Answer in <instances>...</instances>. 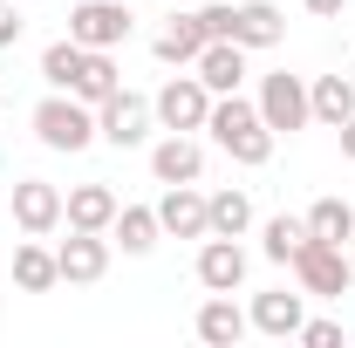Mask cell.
Listing matches in <instances>:
<instances>
[{
    "mask_svg": "<svg viewBox=\"0 0 355 348\" xmlns=\"http://www.w3.org/2000/svg\"><path fill=\"white\" fill-rule=\"evenodd\" d=\"M294 260H301V280H308V287H321V294H335V287H342V253H335V239H321V246L301 239V253H294Z\"/></svg>",
    "mask_w": 355,
    "mask_h": 348,
    "instance_id": "cell-1",
    "label": "cell"
},
{
    "mask_svg": "<svg viewBox=\"0 0 355 348\" xmlns=\"http://www.w3.org/2000/svg\"><path fill=\"white\" fill-rule=\"evenodd\" d=\"M42 137L55 143V150H76V143L89 137V116L69 110V103H48V110H42Z\"/></svg>",
    "mask_w": 355,
    "mask_h": 348,
    "instance_id": "cell-2",
    "label": "cell"
},
{
    "mask_svg": "<svg viewBox=\"0 0 355 348\" xmlns=\"http://www.w3.org/2000/svg\"><path fill=\"white\" fill-rule=\"evenodd\" d=\"M219 137L232 143V150H239V157H266V137H260V123H253V116H246L239 103H232V110H219Z\"/></svg>",
    "mask_w": 355,
    "mask_h": 348,
    "instance_id": "cell-3",
    "label": "cell"
},
{
    "mask_svg": "<svg viewBox=\"0 0 355 348\" xmlns=\"http://www.w3.org/2000/svg\"><path fill=\"white\" fill-rule=\"evenodd\" d=\"M76 35L83 42H116L123 35V7H83L76 14Z\"/></svg>",
    "mask_w": 355,
    "mask_h": 348,
    "instance_id": "cell-4",
    "label": "cell"
},
{
    "mask_svg": "<svg viewBox=\"0 0 355 348\" xmlns=\"http://www.w3.org/2000/svg\"><path fill=\"white\" fill-rule=\"evenodd\" d=\"M62 273H69V280H96V273H103V246H96V239H69V246H62Z\"/></svg>",
    "mask_w": 355,
    "mask_h": 348,
    "instance_id": "cell-5",
    "label": "cell"
},
{
    "mask_svg": "<svg viewBox=\"0 0 355 348\" xmlns=\"http://www.w3.org/2000/svg\"><path fill=\"white\" fill-rule=\"evenodd\" d=\"M205 287H232L239 273H246V260H239V246H205Z\"/></svg>",
    "mask_w": 355,
    "mask_h": 348,
    "instance_id": "cell-6",
    "label": "cell"
},
{
    "mask_svg": "<svg viewBox=\"0 0 355 348\" xmlns=\"http://www.w3.org/2000/svg\"><path fill=\"white\" fill-rule=\"evenodd\" d=\"M232 35L239 42H273L280 21H273V7H246V14H232Z\"/></svg>",
    "mask_w": 355,
    "mask_h": 348,
    "instance_id": "cell-7",
    "label": "cell"
},
{
    "mask_svg": "<svg viewBox=\"0 0 355 348\" xmlns=\"http://www.w3.org/2000/svg\"><path fill=\"white\" fill-rule=\"evenodd\" d=\"M294 321H301V301H294V294H266V301H260V328H273V335H287Z\"/></svg>",
    "mask_w": 355,
    "mask_h": 348,
    "instance_id": "cell-8",
    "label": "cell"
},
{
    "mask_svg": "<svg viewBox=\"0 0 355 348\" xmlns=\"http://www.w3.org/2000/svg\"><path fill=\"white\" fill-rule=\"evenodd\" d=\"M14 273H21V287H48V280H55V273H62V260H48L42 246H28V253H21V260H14Z\"/></svg>",
    "mask_w": 355,
    "mask_h": 348,
    "instance_id": "cell-9",
    "label": "cell"
},
{
    "mask_svg": "<svg viewBox=\"0 0 355 348\" xmlns=\"http://www.w3.org/2000/svg\"><path fill=\"white\" fill-rule=\"evenodd\" d=\"M266 116L273 123H294L301 116V89L287 82V76H273V89H266Z\"/></svg>",
    "mask_w": 355,
    "mask_h": 348,
    "instance_id": "cell-10",
    "label": "cell"
},
{
    "mask_svg": "<svg viewBox=\"0 0 355 348\" xmlns=\"http://www.w3.org/2000/svg\"><path fill=\"white\" fill-rule=\"evenodd\" d=\"M198 335H205V342H232V335H239V314H232L225 301H212L205 314H198Z\"/></svg>",
    "mask_w": 355,
    "mask_h": 348,
    "instance_id": "cell-11",
    "label": "cell"
},
{
    "mask_svg": "<svg viewBox=\"0 0 355 348\" xmlns=\"http://www.w3.org/2000/svg\"><path fill=\"white\" fill-rule=\"evenodd\" d=\"M110 137H116V143L144 137V103H130V96H123V103H110Z\"/></svg>",
    "mask_w": 355,
    "mask_h": 348,
    "instance_id": "cell-12",
    "label": "cell"
},
{
    "mask_svg": "<svg viewBox=\"0 0 355 348\" xmlns=\"http://www.w3.org/2000/svg\"><path fill=\"white\" fill-rule=\"evenodd\" d=\"M157 177H198V150L191 143H164L157 150Z\"/></svg>",
    "mask_w": 355,
    "mask_h": 348,
    "instance_id": "cell-13",
    "label": "cell"
},
{
    "mask_svg": "<svg viewBox=\"0 0 355 348\" xmlns=\"http://www.w3.org/2000/svg\"><path fill=\"white\" fill-rule=\"evenodd\" d=\"M21 218H28V225H48V218H55V191H48V184H21Z\"/></svg>",
    "mask_w": 355,
    "mask_h": 348,
    "instance_id": "cell-14",
    "label": "cell"
},
{
    "mask_svg": "<svg viewBox=\"0 0 355 348\" xmlns=\"http://www.w3.org/2000/svg\"><path fill=\"white\" fill-rule=\"evenodd\" d=\"M164 116H171V123H198V116H205V96H198V89H171V96H164Z\"/></svg>",
    "mask_w": 355,
    "mask_h": 348,
    "instance_id": "cell-15",
    "label": "cell"
},
{
    "mask_svg": "<svg viewBox=\"0 0 355 348\" xmlns=\"http://www.w3.org/2000/svg\"><path fill=\"white\" fill-rule=\"evenodd\" d=\"M308 225L321 232V239H349V225H355V218H349V205H314V218H308Z\"/></svg>",
    "mask_w": 355,
    "mask_h": 348,
    "instance_id": "cell-16",
    "label": "cell"
},
{
    "mask_svg": "<svg viewBox=\"0 0 355 348\" xmlns=\"http://www.w3.org/2000/svg\"><path fill=\"white\" fill-rule=\"evenodd\" d=\"M212 225H219V232H239V225H246V198H239V191H225V198H212Z\"/></svg>",
    "mask_w": 355,
    "mask_h": 348,
    "instance_id": "cell-17",
    "label": "cell"
},
{
    "mask_svg": "<svg viewBox=\"0 0 355 348\" xmlns=\"http://www.w3.org/2000/svg\"><path fill=\"white\" fill-rule=\"evenodd\" d=\"M83 69H89V55H76V48H48V76H55V82H83Z\"/></svg>",
    "mask_w": 355,
    "mask_h": 348,
    "instance_id": "cell-18",
    "label": "cell"
},
{
    "mask_svg": "<svg viewBox=\"0 0 355 348\" xmlns=\"http://www.w3.org/2000/svg\"><path fill=\"white\" fill-rule=\"evenodd\" d=\"M164 225H178V232H198V225H205V205H198V198H171V205H164Z\"/></svg>",
    "mask_w": 355,
    "mask_h": 348,
    "instance_id": "cell-19",
    "label": "cell"
},
{
    "mask_svg": "<svg viewBox=\"0 0 355 348\" xmlns=\"http://www.w3.org/2000/svg\"><path fill=\"white\" fill-rule=\"evenodd\" d=\"M301 239H308V232H301L294 218H273V232H266V246H273V260H287V253H301Z\"/></svg>",
    "mask_w": 355,
    "mask_h": 348,
    "instance_id": "cell-20",
    "label": "cell"
},
{
    "mask_svg": "<svg viewBox=\"0 0 355 348\" xmlns=\"http://www.w3.org/2000/svg\"><path fill=\"white\" fill-rule=\"evenodd\" d=\"M110 218V191H76V225H103Z\"/></svg>",
    "mask_w": 355,
    "mask_h": 348,
    "instance_id": "cell-21",
    "label": "cell"
},
{
    "mask_svg": "<svg viewBox=\"0 0 355 348\" xmlns=\"http://www.w3.org/2000/svg\"><path fill=\"white\" fill-rule=\"evenodd\" d=\"M232 76H239V55H232V48H212V55H205V82H232Z\"/></svg>",
    "mask_w": 355,
    "mask_h": 348,
    "instance_id": "cell-22",
    "label": "cell"
},
{
    "mask_svg": "<svg viewBox=\"0 0 355 348\" xmlns=\"http://www.w3.org/2000/svg\"><path fill=\"white\" fill-rule=\"evenodd\" d=\"M314 103H321V116H349V82H321V96H314Z\"/></svg>",
    "mask_w": 355,
    "mask_h": 348,
    "instance_id": "cell-23",
    "label": "cell"
},
{
    "mask_svg": "<svg viewBox=\"0 0 355 348\" xmlns=\"http://www.w3.org/2000/svg\"><path fill=\"white\" fill-rule=\"evenodd\" d=\"M198 35H205V21H191V28H171V35H164V55H191V48H198Z\"/></svg>",
    "mask_w": 355,
    "mask_h": 348,
    "instance_id": "cell-24",
    "label": "cell"
},
{
    "mask_svg": "<svg viewBox=\"0 0 355 348\" xmlns=\"http://www.w3.org/2000/svg\"><path fill=\"white\" fill-rule=\"evenodd\" d=\"M123 246H150V212H123Z\"/></svg>",
    "mask_w": 355,
    "mask_h": 348,
    "instance_id": "cell-25",
    "label": "cell"
},
{
    "mask_svg": "<svg viewBox=\"0 0 355 348\" xmlns=\"http://www.w3.org/2000/svg\"><path fill=\"white\" fill-rule=\"evenodd\" d=\"M14 28H21V21H14V14H7V7H0V42H7V35H14Z\"/></svg>",
    "mask_w": 355,
    "mask_h": 348,
    "instance_id": "cell-26",
    "label": "cell"
},
{
    "mask_svg": "<svg viewBox=\"0 0 355 348\" xmlns=\"http://www.w3.org/2000/svg\"><path fill=\"white\" fill-rule=\"evenodd\" d=\"M308 7H321V14H328V7H342V0H308Z\"/></svg>",
    "mask_w": 355,
    "mask_h": 348,
    "instance_id": "cell-27",
    "label": "cell"
},
{
    "mask_svg": "<svg viewBox=\"0 0 355 348\" xmlns=\"http://www.w3.org/2000/svg\"><path fill=\"white\" fill-rule=\"evenodd\" d=\"M349 150H355V123H349Z\"/></svg>",
    "mask_w": 355,
    "mask_h": 348,
    "instance_id": "cell-28",
    "label": "cell"
}]
</instances>
